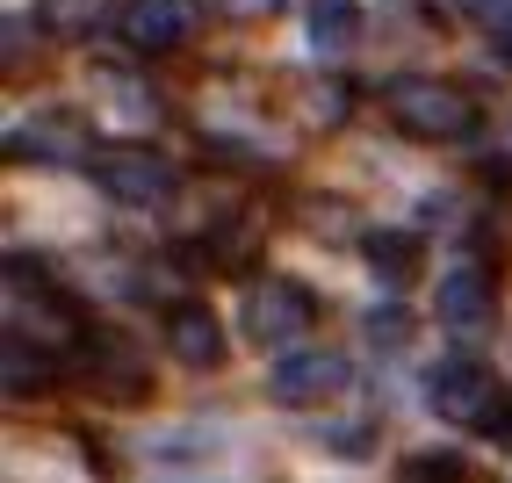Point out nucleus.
Here are the masks:
<instances>
[{"label":"nucleus","instance_id":"1","mask_svg":"<svg viewBox=\"0 0 512 483\" xmlns=\"http://www.w3.org/2000/svg\"><path fill=\"white\" fill-rule=\"evenodd\" d=\"M8 339H22V347H37V354H51V361L80 354L87 339H94L87 310L65 296L51 274H37V260H29V253L8 260Z\"/></svg>","mask_w":512,"mask_h":483},{"label":"nucleus","instance_id":"2","mask_svg":"<svg viewBox=\"0 0 512 483\" xmlns=\"http://www.w3.org/2000/svg\"><path fill=\"white\" fill-rule=\"evenodd\" d=\"M383 101H390V123L404 137H419V145H469L484 130L476 94L462 80H440V73H404V80H390Z\"/></svg>","mask_w":512,"mask_h":483},{"label":"nucleus","instance_id":"3","mask_svg":"<svg viewBox=\"0 0 512 483\" xmlns=\"http://www.w3.org/2000/svg\"><path fill=\"white\" fill-rule=\"evenodd\" d=\"M426 404H433L448 426L491 433V440L512 433V397H505V383H498L484 361H469V354H448V361L426 368Z\"/></svg>","mask_w":512,"mask_h":483},{"label":"nucleus","instance_id":"4","mask_svg":"<svg viewBox=\"0 0 512 483\" xmlns=\"http://www.w3.org/2000/svg\"><path fill=\"white\" fill-rule=\"evenodd\" d=\"M87 174L109 202H123V210H159V202L181 195V166L166 152H152V145H101L87 159Z\"/></svg>","mask_w":512,"mask_h":483},{"label":"nucleus","instance_id":"5","mask_svg":"<svg viewBox=\"0 0 512 483\" xmlns=\"http://www.w3.org/2000/svg\"><path fill=\"white\" fill-rule=\"evenodd\" d=\"M238 325H246L253 347H282L289 354V339H303L318 325V289H303L296 274H260V282H246Z\"/></svg>","mask_w":512,"mask_h":483},{"label":"nucleus","instance_id":"6","mask_svg":"<svg viewBox=\"0 0 512 483\" xmlns=\"http://www.w3.org/2000/svg\"><path fill=\"white\" fill-rule=\"evenodd\" d=\"M73 361H80V390L101 404H145V390H152V368L123 332H94Z\"/></svg>","mask_w":512,"mask_h":483},{"label":"nucleus","instance_id":"7","mask_svg":"<svg viewBox=\"0 0 512 483\" xmlns=\"http://www.w3.org/2000/svg\"><path fill=\"white\" fill-rule=\"evenodd\" d=\"M433 310H440V325H448L455 339H484L491 318H498V282H491V267H484V260H455L448 274H440V289H433Z\"/></svg>","mask_w":512,"mask_h":483},{"label":"nucleus","instance_id":"8","mask_svg":"<svg viewBox=\"0 0 512 483\" xmlns=\"http://www.w3.org/2000/svg\"><path fill=\"white\" fill-rule=\"evenodd\" d=\"M347 390V361H339L332 347H289V354H275V368H267V397L275 404H325V397H339Z\"/></svg>","mask_w":512,"mask_h":483},{"label":"nucleus","instance_id":"9","mask_svg":"<svg viewBox=\"0 0 512 483\" xmlns=\"http://www.w3.org/2000/svg\"><path fill=\"white\" fill-rule=\"evenodd\" d=\"M195 29H202V0H130L116 37L138 58H166V51H181Z\"/></svg>","mask_w":512,"mask_h":483},{"label":"nucleus","instance_id":"10","mask_svg":"<svg viewBox=\"0 0 512 483\" xmlns=\"http://www.w3.org/2000/svg\"><path fill=\"white\" fill-rule=\"evenodd\" d=\"M8 159H44V166H73V159H87V116H73V109L22 116V123L8 130Z\"/></svg>","mask_w":512,"mask_h":483},{"label":"nucleus","instance_id":"11","mask_svg":"<svg viewBox=\"0 0 512 483\" xmlns=\"http://www.w3.org/2000/svg\"><path fill=\"white\" fill-rule=\"evenodd\" d=\"M159 332H166V354H174L181 368H224V325H217V310L174 303Z\"/></svg>","mask_w":512,"mask_h":483},{"label":"nucleus","instance_id":"12","mask_svg":"<svg viewBox=\"0 0 512 483\" xmlns=\"http://www.w3.org/2000/svg\"><path fill=\"white\" fill-rule=\"evenodd\" d=\"M37 15H44V29L58 44H94L101 29H123V15L109 8V0H44Z\"/></svg>","mask_w":512,"mask_h":483},{"label":"nucleus","instance_id":"13","mask_svg":"<svg viewBox=\"0 0 512 483\" xmlns=\"http://www.w3.org/2000/svg\"><path fill=\"white\" fill-rule=\"evenodd\" d=\"M361 253H368V274H375V282H390V289H404L419 274V238L412 231H368Z\"/></svg>","mask_w":512,"mask_h":483},{"label":"nucleus","instance_id":"14","mask_svg":"<svg viewBox=\"0 0 512 483\" xmlns=\"http://www.w3.org/2000/svg\"><path fill=\"white\" fill-rule=\"evenodd\" d=\"M0 383H8V397H44L58 383V361L22 347V339H8V354H0Z\"/></svg>","mask_w":512,"mask_h":483},{"label":"nucleus","instance_id":"15","mask_svg":"<svg viewBox=\"0 0 512 483\" xmlns=\"http://www.w3.org/2000/svg\"><path fill=\"white\" fill-rule=\"evenodd\" d=\"M311 51H347L354 37H361V8L354 0H311Z\"/></svg>","mask_w":512,"mask_h":483},{"label":"nucleus","instance_id":"16","mask_svg":"<svg viewBox=\"0 0 512 483\" xmlns=\"http://www.w3.org/2000/svg\"><path fill=\"white\" fill-rule=\"evenodd\" d=\"M404 483H476V469L455 447H426V455H404Z\"/></svg>","mask_w":512,"mask_h":483},{"label":"nucleus","instance_id":"17","mask_svg":"<svg viewBox=\"0 0 512 483\" xmlns=\"http://www.w3.org/2000/svg\"><path fill=\"white\" fill-rule=\"evenodd\" d=\"M404 339H412V318H404V310L390 303V310H375V318H368V347H404Z\"/></svg>","mask_w":512,"mask_h":483},{"label":"nucleus","instance_id":"18","mask_svg":"<svg viewBox=\"0 0 512 483\" xmlns=\"http://www.w3.org/2000/svg\"><path fill=\"white\" fill-rule=\"evenodd\" d=\"M455 15L476 29H512V0H455Z\"/></svg>","mask_w":512,"mask_h":483},{"label":"nucleus","instance_id":"19","mask_svg":"<svg viewBox=\"0 0 512 483\" xmlns=\"http://www.w3.org/2000/svg\"><path fill=\"white\" fill-rule=\"evenodd\" d=\"M318 447H332V455H368V426L347 419V426H318Z\"/></svg>","mask_w":512,"mask_h":483},{"label":"nucleus","instance_id":"20","mask_svg":"<svg viewBox=\"0 0 512 483\" xmlns=\"http://www.w3.org/2000/svg\"><path fill=\"white\" fill-rule=\"evenodd\" d=\"M29 29H44V22L8 15V80H22V73H29Z\"/></svg>","mask_w":512,"mask_h":483},{"label":"nucleus","instance_id":"21","mask_svg":"<svg viewBox=\"0 0 512 483\" xmlns=\"http://www.w3.org/2000/svg\"><path fill=\"white\" fill-rule=\"evenodd\" d=\"M498 44H505V58H512V29H498Z\"/></svg>","mask_w":512,"mask_h":483}]
</instances>
